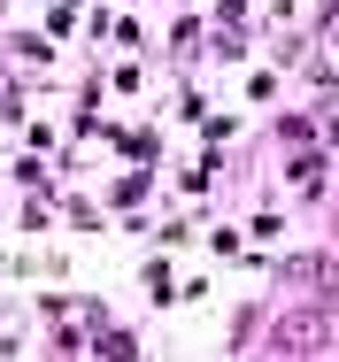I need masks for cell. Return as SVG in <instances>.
Segmentation results:
<instances>
[{
    "label": "cell",
    "mask_w": 339,
    "mask_h": 362,
    "mask_svg": "<svg viewBox=\"0 0 339 362\" xmlns=\"http://www.w3.org/2000/svg\"><path fill=\"white\" fill-rule=\"evenodd\" d=\"M324 339H332V316H324V308H301V316H277L270 324L277 355H309V347H324Z\"/></svg>",
    "instance_id": "6da1fadb"
},
{
    "label": "cell",
    "mask_w": 339,
    "mask_h": 362,
    "mask_svg": "<svg viewBox=\"0 0 339 362\" xmlns=\"http://www.w3.org/2000/svg\"><path fill=\"white\" fill-rule=\"evenodd\" d=\"M285 278L293 286H316L324 300H339V255H301V262H285Z\"/></svg>",
    "instance_id": "7a4b0ae2"
}]
</instances>
